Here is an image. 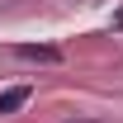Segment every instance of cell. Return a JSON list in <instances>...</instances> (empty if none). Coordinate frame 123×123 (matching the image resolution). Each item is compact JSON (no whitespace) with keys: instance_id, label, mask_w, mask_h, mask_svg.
Here are the masks:
<instances>
[{"instance_id":"obj_1","label":"cell","mask_w":123,"mask_h":123,"mask_svg":"<svg viewBox=\"0 0 123 123\" xmlns=\"http://www.w3.org/2000/svg\"><path fill=\"white\" fill-rule=\"evenodd\" d=\"M29 99V90H10V95H0V114H10V109H19Z\"/></svg>"}]
</instances>
